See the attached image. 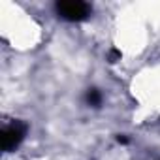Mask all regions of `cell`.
Here are the masks:
<instances>
[{
  "label": "cell",
  "mask_w": 160,
  "mask_h": 160,
  "mask_svg": "<svg viewBox=\"0 0 160 160\" xmlns=\"http://www.w3.org/2000/svg\"><path fill=\"white\" fill-rule=\"evenodd\" d=\"M55 8L57 13L66 21H83L91 13L89 4L81 2V0H62V2H57Z\"/></svg>",
  "instance_id": "1"
},
{
  "label": "cell",
  "mask_w": 160,
  "mask_h": 160,
  "mask_svg": "<svg viewBox=\"0 0 160 160\" xmlns=\"http://www.w3.org/2000/svg\"><path fill=\"white\" fill-rule=\"evenodd\" d=\"M27 124L25 122H21V121H15V122H12L4 132H2V149L4 151H13L21 141H23V138H25V134H27Z\"/></svg>",
  "instance_id": "2"
},
{
  "label": "cell",
  "mask_w": 160,
  "mask_h": 160,
  "mask_svg": "<svg viewBox=\"0 0 160 160\" xmlns=\"http://www.w3.org/2000/svg\"><path fill=\"white\" fill-rule=\"evenodd\" d=\"M85 100H87V104H89V106L98 108V106L102 104V94H100V91H98V89H89V91H87V94H85Z\"/></svg>",
  "instance_id": "3"
},
{
  "label": "cell",
  "mask_w": 160,
  "mask_h": 160,
  "mask_svg": "<svg viewBox=\"0 0 160 160\" xmlns=\"http://www.w3.org/2000/svg\"><path fill=\"white\" fill-rule=\"evenodd\" d=\"M119 58H121V51H117V49H113V51L109 53V60H111V62H117Z\"/></svg>",
  "instance_id": "4"
}]
</instances>
